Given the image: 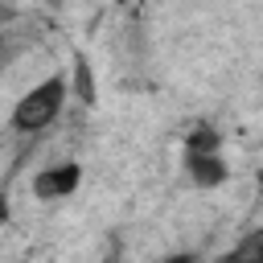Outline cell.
<instances>
[{
	"mask_svg": "<svg viewBox=\"0 0 263 263\" xmlns=\"http://www.w3.org/2000/svg\"><path fill=\"white\" fill-rule=\"evenodd\" d=\"M78 90H82V99H86V103L95 99V90H90V70H86V62H78Z\"/></svg>",
	"mask_w": 263,
	"mask_h": 263,
	"instance_id": "5",
	"label": "cell"
},
{
	"mask_svg": "<svg viewBox=\"0 0 263 263\" xmlns=\"http://www.w3.org/2000/svg\"><path fill=\"white\" fill-rule=\"evenodd\" d=\"M78 181H82V168H78L74 160L49 164V168H41V173L33 177V197H41V201H62V197H70V193L78 189Z\"/></svg>",
	"mask_w": 263,
	"mask_h": 263,
	"instance_id": "2",
	"label": "cell"
},
{
	"mask_svg": "<svg viewBox=\"0 0 263 263\" xmlns=\"http://www.w3.org/2000/svg\"><path fill=\"white\" fill-rule=\"evenodd\" d=\"M222 140H218V132L210 127V123H197L193 132H189V152H214Z\"/></svg>",
	"mask_w": 263,
	"mask_h": 263,
	"instance_id": "4",
	"label": "cell"
},
{
	"mask_svg": "<svg viewBox=\"0 0 263 263\" xmlns=\"http://www.w3.org/2000/svg\"><path fill=\"white\" fill-rule=\"evenodd\" d=\"M4 226H8V193L0 189V230H4Z\"/></svg>",
	"mask_w": 263,
	"mask_h": 263,
	"instance_id": "6",
	"label": "cell"
},
{
	"mask_svg": "<svg viewBox=\"0 0 263 263\" xmlns=\"http://www.w3.org/2000/svg\"><path fill=\"white\" fill-rule=\"evenodd\" d=\"M66 95H70V78H66V70H53V74L41 78L37 86H29V90L16 99L12 115H8L12 132H45V127L62 115Z\"/></svg>",
	"mask_w": 263,
	"mask_h": 263,
	"instance_id": "1",
	"label": "cell"
},
{
	"mask_svg": "<svg viewBox=\"0 0 263 263\" xmlns=\"http://www.w3.org/2000/svg\"><path fill=\"white\" fill-rule=\"evenodd\" d=\"M185 164H189V181L197 189H214L226 181V164H222V152H185Z\"/></svg>",
	"mask_w": 263,
	"mask_h": 263,
	"instance_id": "3",
	"label": "cell"
}]
</instances>
